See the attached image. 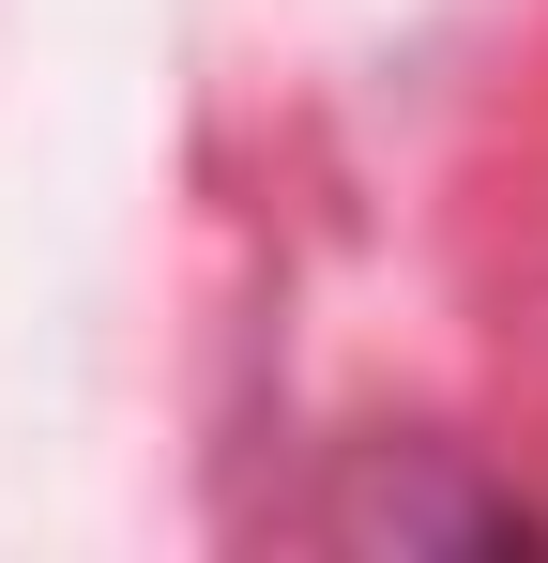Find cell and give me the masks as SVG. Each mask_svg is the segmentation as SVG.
Returning <instances> with one entry per match:
<instances>
[{"label":"cell","mask_w":548,"mask_h":563,"mask_svg":"<svg viewBox=\"0 0 548 563\" xmlns=\"http://www.w3.org/2000/svg\"><path fill=\"white\" fill-rule=\"evenodd\" d=\"M320 533H351V549H548V518L518 487H457L442 457H365L320 503Z\"/></svg>","instance_id":"6da1fadb"}]
</instances>
